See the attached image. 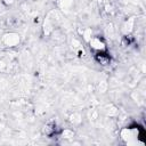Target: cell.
<instances>
[{"label":"cell","mask_w":146,"mask_h":146,"mask_svg":"<svg viewBox=\"0 0 146 146\" xmlns=\"http://www.w3.org/2000/svg\"><path fill=\"white\" fill-rule=\"evenodd\" d=\"M89 44H90V48L96 52H102L106 50V44L100 36H92L89 40Z\"/></svg>","instance_id":"cell-1"},{"label":"cell","mask_w":146,"mask_h":146,"mask_svg":"<svg viewBox=\"0 0 146 146\" xmlns=\"http://www.w3.org/2000/svg\"><path fill=\"white\" fill-rule=\"evenodd\" d=\"M96 60L100 64V65H108L110 62H111V57L105 52V51H102V52H97L96 54Z\"/></svg>","instance_id":"cell-2"},{"label":"cell","mask_w":146,"mask_h":146,"mask_svg":"<svg viewBox=\"0 0 146 146\" xmlns=\"http://www.w3.org/2000/svg\"><path fill=\"white\" fill-rule=\"evenodd\" d=\"M43 133L46 136H52L55 132H56V124L55 123H47L44 127H43Z\"/></svg>","instance_id":"cell-3"}]
</instances>
